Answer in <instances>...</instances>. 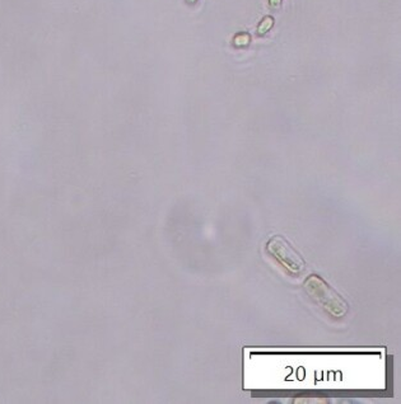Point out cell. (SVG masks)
Here are the masks:
<instances>
[{"label": "cell", "instance_id": "3957f363", "mask_svg": "<svg viewBox=\"0 0 401 404\" xmlns=\"http://www.w3.org/2000/svg\"><path fill=\"white\" fill-rule=\"evenodd\" d=\"M273 24H274L273 18H271V17L264 18L263 22L260 23V25H259L257 33H259V35H264V33H266L269 29H270L271 27H273Z\"/></svg>", "mask_w": 401, "mask_h": 404}, {"label": "cell", "instance_id": "277c9868", "mask_svg": "<svg viewBox=\"0 0 401 404\" xmlns=\"http://www.w3.org/2000/svg\"><path fill=\"white\" fill-rule=\"evenodd\" d=\"M248 42H250V36L246 35V33L238 35L237 37L235 38V45L237 46H246Z\"/></svg>", "mask_w": 401, "mask_h": 404}, {"label": "cell", "instance_id": "6da1fadb", "mask_svg": "<svg viewBox=\"0 0 401 404\" xmlns=\"http://www.w3.org/2000/svg\"><path fill=\"white\" fill-rule=\"evenodd\" d=\"M307 292L316 300L321 306L329 310L330 313L341 317L347 312V304L344 300L339 296V294L334 291L327 284H325L321 278L312 276L306 281Z\"/></svg>", "mask_w": 401, "mask_h": 404}, {"label": "cell", "instance_id": "5b68a950", "mask_svg": "<svg viewBox=\"0 0 401 404\" xmlns=\"http://www.w3.org/2000/svg\"><path fill=\"white\" fill-rule=\"evenodd\" d=\"M280 2H281V0H270V3H271V5H273V7H278V5L280 4Z\"/></svg>", "mask_w": 401, "mask_h": 404}, {"label": "cell", "instance_id": "8992f818", "mask_svg": "<svg viewBox=\"0 0 401 404\" xmlns=\"http://www.w3.org/2000/svg\"><path fill=\"white\" fill-rule=\"evenodd\" d=\"M189 2H195V0H189Z\"/></svg>", "mask_w": 401, "mask_h": 404}, {"label": "cell", "instance_id": "7a4b0ae2", "mask_svg": "<svg viewBox=\"0 0 401 404\" xmlns=\"http://www.w3.org/2000/svg\"><path fill=\"white\" fill-rule=\"evenodd\" d=\"M266 249L283 267L293 273H299L306 267V262L301 254L280 235H274L266 243Z\"/></svg>", "mask_w": 401, "mask_h": 404}]
</instances>
